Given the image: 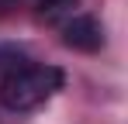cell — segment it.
<instances>
[{"label": "cell", "mask_w": 128, "mask_h": 124, "mask_svg": "<svg viewBox=\"0 0 128 124\" xmlns=\"http://www.w3.org/2000/svg\"><path fill=\"white\" fill-rule=\"evenodd\" d=\"M66 83V72L52 62H38V59H21L4 79H0V107L10 114H28L38 110L52 100Z\"/></svg>", "instance_id": "cell-1"}, {"label": "cell", "mask_w": 128, "mask_h": 124, "mask_svg": "<svg viewBox=\"0 0 128 124\" xmlns=\"http://www.w3.org/2000/svg\"><path fill=\"white\" fill-rule=\"evenodd\" d=\"M59 35H62V45L73 48V52H100L104 48V24L94 17V14H69V17L59 24Z\"/></svg>", "instance_id": "cell-2"}, {"label": "cell", "mask_w": 128, "mask_h": 124, "mask_svg": "<svg viewBox=\"0 0 128 124\" xmlns=\"http://www.w3.org/2000/svg\"><path fill=\"white\" fill-rule=\"evenodd\" d=\"M76 7H80V0H35L31 14L42 24H62L69 14H76Z\"/></svg>", "instance_id": "cell-3"}, {"label": "cell", "mask_w": 128, "mask_h": 124, "mask_svg": "<svg viewBox=\"0 0 128 124\" xmlns=\"http://www.w3.org/2000/svg\"><path fill=\"white\" fill-rule=\"evenodd\" d=\"M21 59H28V52H24L21 45H14V41H0V79H4Z\"/></svg>", "instance_id": "cell-4"}, {"label": "cell", "mask_w": 128, "mask_h": 124, "mask_svg": "<svg viewBox=\"0 0 128 124\" xmlns=\"http://www.w3.org/2000/svg\"><path fill=\"white\" fill-rule=\"evenodd\" d=\"M31 3H35V0H0V14H10V10H18V7H28V10H31Z\"/></svg>", "instance_id": "cell-5"}]
</instances>
